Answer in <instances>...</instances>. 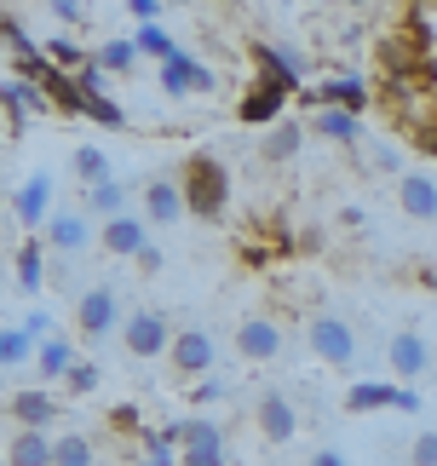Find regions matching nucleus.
Listing matches in <instances>:
<instances>
[{
	"label": "nucleus",
	"instance_id": "6ab92c4d",
	"mask_svg": "<svg viewBox=\"0 0 437 466\" xmlns=\"http://www.w3.org/2000/svg\"><path fill=\"white\" fill-rule=\"evenodd\" d=\"M397 202H403L409 219H437V178L403 173V178H397Z\"/></svg>",
	"mask_w": 437,
	"mask_h": 466
},
{
	"label": "nucleus",
	"instance_id": "9d476101",
	"mask_svg": "<svg viewBox=\"0 0 437 466\" xmlns=\"http://www.w3.org/2000/svg\"><path fill=\"white\" fill-rule=\"evenodd\" d=\"M236 357H248V363H277L282 357V329L270 317H242L236 322Z\"/></svg>",
	"mask_w": 437,
	"mask_h": 466
},
{
	"label": "nucleus",
	"instance_id": "a18cd8bd",
	"mask_svg": "<svg viewBox=\"0 0 437 466\" xmlns=\"http://www.w3.org/2000/svg\"><path fill=\"white\" fill-rule=\"evenodd\" d=\"M380 466H403V461H380Z\"/></svg>",
	"mask_w": 437,
	"mask_h": 466
},
{
	"label": "nucleus",
	"instance_id": "c85d7f7f",
	"mask_svg": "<svg viewBox=\"0 0 437 466\" xmlns=\"http://www.w3.org/2000/svg\"><path fill=\"white\" fill-rule=\"evenodd\" d=\"M41 52H46V58L64 69V76H81V69L93 64V58H86V52H81L76 41H69V35H46V41H41Z\"/></svg>",
	"mask_w": 437,
	"mask_h": 466
},
{
	"label": "nucleus",
	"instance_id": "9b49d317",
	"mask_svg": "<svg viewBox=\"0 0 437 466\" xmlns=\"http://www.w3.org/2000/svg\"><path fill=\"white\" fill-rule=\"evenodd\" d=\"M386 363L397 380H421V374L432 369V346H426V334H414V329H397L386 339Z\"/></svg>",
	"mask_w": 437,
	"mask_h": 466
},
{
	"label": "nucleus",
	"instance_id": "6e6552de",
	"mask_svg": "<svg viewBox=\"0 0 437 466\" xmlns=\"http://www.w3.org/2000/svg\"><path fill=\"white\" fill-rule=\"evenodd\" d=\"M168 363L178 380H208L213 363H218V346H213V334L208 329H185V334H173V351H168Z\"/></svg>",
	"mask_w": 437,
	"mask_h": 466
},
{
	"label": "nucleus",
	"instance_id": "0eeeda50",
	"mask_svg": "<svg viewBox=\"0 0 437 466\" xmlns=\"http://www.w3.org/2000/svg\"><path fill=\"white\" fill-rule=\"evenodd\" d=\"M121 346L133 351V357H168L173 351V329H168V317L161 311H127V322H121Z\"/></svg>",
	"mask_w": 437,
	"mask_h": 466
},
{
	"label": "nucleus",
	"instance_id": "a211bd4d",
	"mask_svg": "<svg viewBox=\"0 0 437 466\" xmlns=\"http://www.w3.org/2000/svg\"><path fill=\"white\" fill-rule=\"evenodd\" d=\"M144 219L150 225L185 219V190H178V178H150V185H144Z\"/></svg>",
	"mask_w": 437,
	"mask_h": 466
},
{
	"label": "nucleus",
	"instance_id": "39448f33",
	"mask_svg": "<svg viewBox=\"0 0 437 466\" xmlns=\"http://www.w3.org/2000/svg\"><path fill=\"white\" fill-rule=\"evenodd\" d=\"M156 81H161V93H168V98H202V93L218 86V76L196 58V52H185V46H178L168 64H156Z\"/></svg>",
	"mask_w": 437,
	"mask_h": 466
},
{
	"label": "nucleus",
	"instance_id": "c03bdc74",
	"mask_svg": "<svg viewBox=\"0 0 437 466\" xmlns=\"http://www.w3.org/2000/svg\"><path fill=\"white\" fill-rule=\"evenodd\" d=\"M138 466H173V461H138Z\"/></svg>",
	"mask_w": 437,
	"mask_h": 466
},
{
	"label": "nucleus",
	"instance_id": "a878e982",
	"mask_svg": "<svg viewBox=\"0 0 437 466\" xmlns=\"http://www.w3.org/2000/svg\"><path fill=\"white\" fill-rule=\"evenodd\" d=\"M300 145H305V121L282 116L277 127H270V138H265V156H270V161H294V156H300Z\"/></svg>",
	"mask_w": 437,
	"mask_h": 466
},
{
	"label": "nucleus",
	"instance_id": "b1692460",
	"mask_svg": "<svg viewBox=\"0 0 437 466\" xmlns=\"http://www.w3.org/2000/svg\"><path fill=\"white\" fill-rule=\"evenodd\" d=\"M397 398H403V386H380V380H357L351 391H345V409H351V415H369V409H397Z\"/></svg>",
	"mask_w": 437,
	"mask_h": 466
},
{
	"label": "nucleus",
	"instance_id": "2f4dec72",
	"mask_svg": "<svg viewBox=\"0 0 437 466\" xmlns=\"http://www.w3.org/2000/svg\"><path fill=\"white\" fill-rule=\"evenodd\" d=\"M76 173L86 178V190H93V185H109V156H104L98 145H81V150H76Z\"/></svg>",
	"mask_w": 437,
	"mask_h": 466
},
{
	"label": "nucleus",
	"instance_id": "473e14b6",
	"mask_svg": "<svg viewBox=\"0 0 437 466\" xmlns=\"http://www.w3.org/2000/svg\"><path fill=\"white\" fill-rule=\"evenodd\" d=\"M86 121H98V127H127V110L116 98H86Z\"/></svg>",
	"mask_w": 437,
	"mask_h": 466
},
{
	"label": "nucleus",
	"instance_id": "dca6fc26",
	"mask_svg": "<svg viewBox=\"0 0 437 466\" xmlns=\"http://www.w3.org/2000/svg\"><path fill=\"white\" fill-rule=\"evenodd\" d=\"M253 420H259V438L265 443H288L300 432V415H294V403L282 398V391H265L259 403H253Z\"/></svg>",
	"mask_w": 437,
	"mask_h": 466
},
{
	"label": "nucleus",
	"instance_id": "423d86ee",
	"mask_svg": "<svg viewBox=\"0 0 437 466\" xmlns=\"http://www.w3.org/2000/svg\"><path fill=\"white\" fill-rule=\"evenodd\" d=\"M305 334H311V351L322 357L328 369H351V363H357V334H351V322L317 311L311 322H305Z\"/></svg>",
	"mask_w": 437,
	"mask_h": 466
},
{
	"label": "nucleus",
	"instance_id": "7c9ffc66",
	"mask_svg": "<svg viewBox=\"0 0 437 466\" xmlns=\"http://www.w3.org/2000/svg\"><path fill=\"white\" fill-rule=\"evenodd\" d=\"M133 46H138V58H156V64H168L173 52H178V41H173V35L161 29V24H150V29H138V35H133Z\"/></svg>",
	"mask_w": 437,
	"mask_h": 466
},
{
	"label": "nucleus",
	"instance_id": "79ce46f5",
	"mask_svg": "<svg viewBox=\"0 0 437 466\" xmlns=\"http://www.w3.org/2000/svg\"><path fill=\"white\" fill-rule=\"evenodd\" d=\"M305 466H351V461H345L340 450H317V455H311V461H305Z\"/></svg>",
	"mask_w": 437,
	"mask_h": 466
},
{
	"label": "nucleus",
	"instance_id": "2eb2a0df",
	"mask_svg": "<svg viewBox=\"0 0 437 466\" xmlns=\"http://www.w3.org/2000/svg\"><path fill=\"white\" fill-rule=\"evenodd\" d=\"M41 242H46V254L76 259V254H86V242H93V225H86V213H52Z\"/></svg>",
	"mask_w": 437,
	"mask_h": 466
},
{
	"label": "nucleus",
	"instance_id": "1a4fd4ad",
	"mask_svg": "<svg viewBox=\"0 0 437 466\" xmlns=\"http://www.w3.org/2000/svg\"><path fill=\"white\" fill-rule=\"evenodd\" d=\"M311 104H317V110L362 116V110L374 104V93H369V81H362V76H328V81H317V86H311Z\"/></svg>",
	"mask_w": 437,
	"mask_h": 466
},
{
	"label": "nucleus",
	"instance_id": "c9c22d12",
	"mask_svg": "<svg viewBox=\"0 0 437 466\" xmlns=\"http://www.w3.org/2000/svg\"><path fill=\"white\" fill-rule=\"evenodd\" d=\"M409 466H437V432H414V443H409Z\"/></svg>",
	"mask_w": 437,
	"mask_h": 466
},
{
	"label": "nucleus",
	"instance_id": "f257e3e1",
	"mask_svg": "<svg viewBox=\"0 0 437 466\" xmlns=\"http://www.w3.org/2000/svg\"><path fill=\"white\" fill-rule=\"evenodd\" d=\"M178 190H185V208L196 219H225L230 208V173L218 156H185L178 167Z\"/></svg>",
	"mask_w": 437,
	"mask_h": 466
},
{
	"label": "nucleus",
	"instance_id": "4c0bfd02",
	"mask_svg": "<svg viewBox=\"0 0 437 466\" xmlns=\"http://www.w3.org/2000/svg\"><path fill=\"white\" fill-rule=\"evenodd\" d=\"M76 81H81V93H86V98H109V76H104L98 64H86Z\"/></svg>",
	"mask_w": 437,
	"mask_h": 466
},
{
	"label": "nucleus",
	"instance_id": "c756f323",
	"mask_svg": "<svg viewBox=\"0 0 437 466\" xmlns=\"http://www.w3.org/2000/svg\"><path fill=\"white\" fill-rule=\"evenodd\" d=\"M93 64L104 69V76H127V69H138V46L133 41H104L93 52Z\"/></svg>",
	"mask_w": 437,
	"mask_h": 466
},
{
	"label": "nucleus",
	"instance_id": "4468645a",
	"mask_svg": "<svg viewBox=\"0 0 437 466\" xmlns=\"http://www.w3.org/2000/svg\"><path fill=\"white\" fill-rule=\"evenodd\" d=\"M150 219H138V213H121V219H109L98 230V248L104 254H116V259H138L144 248H150V230H144Z\"/></svg>",
	"mask_w": 437,
	"mask_h": 466
},
{
	"label": "nucleus",
	"instance_id": "a19ab883",
	"mask_svg": "<svg viewBox=\"0 0 437 466\" xmlns=\"http://www.w3.org/2000/svg\"><path fill=\"white\" fill-rule=\"evenodd\" d=\"M138 271H144V277H156V271H161V248H156V242L138 254Z\"/></svg>",
	"mask_w": 437,
	"mask_h": 466
},
{
	"label": "nucleus",
	"instance_id": "bb28decb",
	"mask_svg": "<svg viewBox=\"0 0 437 466\" xmlns=\"http://www.w3.org/2000/svg\"><path fill=\"white\" fill-rule=\"evenodd\" d=\"M41 351V339H35L24 322H12V329H0V369H17V363H29V357Z\"/></svg>",
	"mask_w": 437,
	"mask_h": 466
},
{
	"label": "nucleus",
	"instance_id": "f03ea898",
	"mask_svg": "<svg viewBox=\"0 0 437 466\" xmlns=\"http://www.w3.org/2000/svg\"><path fill=\"white\" fill-rule=\"evenodd\" d=\"M294 93H300L294 81H282V76H259L242 98H236V121H248V127H277Z\"/></svg>",
	"mask_w": 437,
	"mask_h": 466
},
{
	"label": "nucleus",
	"instance_id": "f8f14e48",
	"mask_svg": "<svg viewBox=\"0 0 437 466\" xmlns=\"http://www.w3.org/2000/svg\"><path fill=\"white\" fill-rule=\"evenodd\" d=\"M6 415H12L17 432H46V426L58 420V403H52V391L24 386V391H12V398H6Z\"/></svg>",
	"mask_w": 437,
	"mask_h": 466
},
{
	"label": "nucleus",
	"instance_id": "58836bf2",
	"mask_svg": "<svg viewBox=\"0 0 437 466\" xmlns=\"http://www.w3.org/2000/svg\"><path fill=\"white\" fill-rule=\"evenodd\" d=\"M127 17H138V29H150L161 17V0H127Z\"/></svg>",
	"mask_w": 437,
	"mask_h": 466
},
{
	"label": "nucleus",
	"instance_id": "cd10ccee",
	"mask_svg": "<svg viewBox=\"0 0 437 466\" xmlns=\"http://www.w3.org/2000/svg\"><path fill=\"white\" fill-rule=\"evenodd\" d=\"M121 213H127V190L116 185V178H109V185H93V190H86V219H121Z\"/></svg>",
	"mask_w": 437,
	"mask_h": 466
},
{
	"label": "nucleus",
	"instance_id": "20e7f679",
	"mask_svg": "<svg viewBox=\"0 0 437 466\" xmlns=\"http://www.w3.org/2000/svg\"><path fill=\"white\" fill-rule=\"evenodd\" d=\"M173 438H178V466H230L225 426L218 420H178Z\"/></svg>",
	"mask_w": 437,
	"mask_h": 466
},
{
	"label": "nucleus",
	"instance_id": "7ed1b4c3",
	"mask_svg": "<svg viewBox=\"0 0 437 466\" xmlns=\"http://www.w3.org/2000/svg\"><path fill=\"white\" fill-rule=\"evenodd\" d=\"M121 294L109 289V282H93V289H81V299H76V334L81 339H109L121 329Z\"/></svg>",
	"mask_w": 437,
	"mask_h": 466
},
{
	"label": "nucleus",
	"instance_id": "4be33fe9",
	"mask_svg": "<svg viewBox=\"0 0 437 466\" xmlns=\"http://www.w3.org/2000/svg\"><path fill=\"white\" fill-rule=\"evenodd\" d=\"M81 357H76V339H64V334H52L41 339V351H35V369L46 374V380H69V369H76Z\"/></svg>",
	"mask_w": 437,
	"mask_h": 466
},
{
	"label": "nucleus",
	"instance_id": "72a5a7b5",
	"mask_svg": "<svg viewBox=\"0 0 437 466\" xmlns=\"http://www.w3.org/2000/svg\"><path fill=\"white\" fill-rule=\"evenodd\" d=\"M46 17H52V24H64V29H81L86 24V6H81V0H52Z\"/></svg>",
	"mask_w": 437,
	"mask_h": 466
},
{
	"label": "nucleus",
	"instance_id": "412c9836",
	"mask_svg": "<svg viewBox=\"0 0 437 466\" xmlns=\"http://www.w3.org/2000/svg\"><path fill=\"white\" fill-rule=\"evenodd\" d=\"M311 133L328 138V145H362V116H345V110H317L311 116Z\"/></svg>",
	"mask_w": 437,
	"mask_h": 466
},
{
	"label": "nucleus",
	"instance_id": "ea45409f",
	"mask_svg": "<svg viewBox=\"0 0 437 466\" xmlns=\"http://www.w3.org/2000/svg\"><path fill=\"white\" fill-rule=\"evenodd\" d=\"M24 329H29L35 339H41V334H52V311H29V317H24Z\"/></svg>",
	"mask_w": 437,
	"mask_h": 466
},
{
	"label": "nucleus",
	"instance_id": "aec40b11",
	"mask_svg": "<svg viewBox=\"0 0 437 466\" xmlns=\"http://www.w3.org/2000/svg\"><path fill=\"white\" fill-rule=\"evenodd\" d=\"M12 271H17V289L24 294H46V242H17V259H12Z\"/></svg>",
	"mask_w": 437,
	"mask_h": 466
},
{
	"label": "nucleus",
	"instance_id": "49530a36",
	"mask_svg": "<svg viewBox=\"0 0 437 466\" xmlns=\"http://www.w3.org/2000/svg\"><path fill=\"white\" fill-rule=\"evenodd\" d=\"M0 466H6V461H0Z\"/></svg>",
	"mask_w": 437,
	"mask_h": 466
},
{
	"label": "nucleus",
	"instance_id": "5701e85b",
	"mask_svg": "<svg viewBox=\"0 0 437 466\" xmlns=\"http://www.w3.org/2000/svg\"><path fill=\"white\" fill-rule=\"evenodd\" d=\"M6 466H52V432H12Z\"/></svg>",
	"mask_w": 437,
	"mask_h": 466
},
{
	"label": "nucleus",
	"instance_id": "e433bc0d",
	"mask_svg": "<svg viewBox=\"0 0 437 466\" xmlns=\"http://www.w3.org/2000/svg\"><path fill=\"white\" fill-rule=\"evenodd\" d=\"M190 391V403H218V398H230V386L218 380V374H208V380H196V386H185Z\"/></svg>",
	"mask_w": 437,
	"mask_h": 466
},
{
	"label": "nucleus",
	"instance_id": "37998d69",
	"mask_svg": "<svg viewBox=\"0 0 437 466\" xmlns=\"http://www.w3.org/2000/svg\"><path fill=\"white\" fill-rule=\"evenodd\" d=\"M397 409H403V415H421V391H409V386H403V398H397Z\"/></svg>",
	"mask_w": 437,
	"mask_h": 466
},
{
	"label": "nucleus",
	"instance_id": "f3484780",
	"mask_svg": "<svg viewBox=\"0 0 437 466\" xmlns=\"http://www.w3.org/2000/svg\"><path fill=\"white\" fill-rule=\"evenodd\" d=\"M0 110H6L17 127H24V121H35V116H46L52 104H46V93L35 81H24V76H6L0 81Z\"/></svg>",
	"mask_w": 437,
	"mask_h": 466
},
{
	"label": "nucleus",
	"instance_id": "393cba45",
	"mask_svg": "<svg viewBox=\"0 0 437 466\" xmlns=\"http://www.w3.org/2000/svg\"><path fill=\"white\" fill-rule=\"evenodd\" d=\"M52 466H98V443L86 432H58L52 438Z\"/></svg>",
	"mask_w": 437,
	"mask_h": 466
},
{
	"label": "nucleus",
	"instance_id": "ddd939ff",
	"mask_svg": "<svg viewBox=\"0 0 437 466\" xmlns=\"http://www.w3.org/2000/svg\"><path fill=\"white\" fill-rule=\"evenodd\" d=\"M12 219L24 230H46V219H52V173H29V185L12 196Z\"/></svg>",
	"mask_w": 437,
	"mask_h": 466
},
{
	"label": "nucleus",
	"instance_id": "f704fd0d",
	"mask_svg": "<svg viewBox=\"0 0 437 466\" xmlns=\"http://www.w3.org/2000/svg\"><path fill=\"white\" fill-rule=\"evenodd\" d=\"M64 386L76 391V398H86V391H98V363H86V357H81V363L69 369V380H64Z\"/></svg>",
	"mask_w": 437,
	"mask_h": 466
}]
</instances>
